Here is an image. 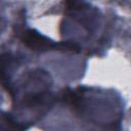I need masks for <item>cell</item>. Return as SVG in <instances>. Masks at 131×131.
I'll return each instance as SVG.
<instances>
[{
	"label": "cell",
	"instance_id": "1",
	"mask_svg": "<svg viewBox=\"0 0 131 131\" xmlns=\"http://www.w3.org/2000/svg\"><path fill=\"white\" fill-rule=\"evenodd\" d=\"M20 41L31 50L36 52H46L49 50H57V43L42 35L36 30H25L20 35Z\"/></svg>",
	"mask_w": 131,
	"mask_h": 131
},
{
	"label": "cell",
	"instance_id": "2",
	"mask_svg": "<svg viewBox=\"0 0 131 131\" xmlns=\"http://www.w3.org/2000/svg\"><path fill=\"white\" fill-rule=\"evenodd\" d=\"M27 125L16 122L9 114L0 116V131H25Z\"/></svg>",
	"mask_w": 131,
	"mask_h": 131
},
{
	"label": "cell",
	"instance_id": "3",
	"mask_svg": "<svg viewBox=\"0 0 131 131\" xmlns=\"http://www.w3.org/2000/svg\"><path fill=\"white\" fill-rule=\"evenodd\" d=\"M57 50L63 51V52H73L78 53L80 52V47L77 43L71 42V41H63L57 43Z\"/></svg>",
	"mask_w": 131,
	"mask_h": 131
}]
</instances>
